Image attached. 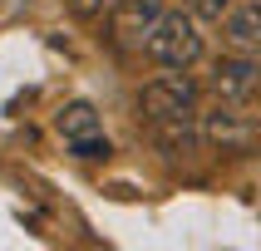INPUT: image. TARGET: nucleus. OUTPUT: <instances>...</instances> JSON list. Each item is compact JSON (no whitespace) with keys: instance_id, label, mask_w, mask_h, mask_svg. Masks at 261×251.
<instances>
[{"instance_id":"nucleus-1","label":"nucleus","mask_w":261,"mask_h":251,"mask_svg":"<svg viewBox=\"0 0 261 251\" xmlns=\"http://www.w3.org/2000/svg\"><path fill=\"white\" fill-rule=\"evenodd\" d=\"M202 30H197V15L192 10H163L143 35V54L158 64V69H192L202 59Z\"/></svg>"},{"instance_id":"nucleus-2","label":"nucleus","mask_w":261,"mask_h":251,"mask_svg":"<svg viewBox=\"0 0 261 251\" xmlns=\"http://www.w3.org/2000/svg\"><path fill=\"white\" fill-rule=\"evenodd\" d=\"M197 84L188 79V69H168L158 79H148L138 103H143L148 123H163V118H182V114H197Z\"/></svg>"},{"instance_id":"nucleus-3","label":"nucleus","mask_w":261,"mask_h":251,"mask_svg":"<svg viewBox=\"0 0 261 251\" xmlns=\"http://www.w3.org/2000/svg\"><path fill=\"white\" fill-rule=\"evenodd\" d=\"M59 133H64V143H69L74 158H109L114 148H109V138H103V123H99V108L89 99H74L64 103V114H59Z\"/></svg>"},{"instance_id":"nucleus-4","label":"nucleus","mask_w":261,"mask_h":251,"mask_svg":"<svg viewBox=\"0 0 261 251\" xmlns=\"http://www.w3.org/2000/svg\"><path fill=\"white\" fill-rule=\"evenodd\" d=\"M237 108H242V103L222 99L217 108L197 114V123H202V143L222 148V153H247V148L256 143V123H251L247 114H237Z\"/></svg>"},{"instance_id":"nucleus-5","label":"nucleus","mask_w":261,"mask_h":251,"mask_svg":"<svg viewBox=\"0 0 261 251\" xmlns=\"http://www.w3.org/2000/svg\"><path fill=\"white\" fill-rule=\"evenodd\" d=\"M212 94L227 103H251L261 94V59L256 54H222L212 64Z\"/></svg>"},{"instance_id":"nucleus-6","label":"nucleus","mask_w":261,"mask_h":251,"mask_svg":"<svg viewBox=\"0 0 261 251\" xmlns=\"http://www.w3.org/2000/svg\"><path fill=\"white\" fill-rule=\"evenodd\" d=\"M222 40H227V49H237V54H256L261 59V0L237 5V10L222 20Z\"/></svg>"},{"instance_id":"nucleus-7","label":"nucleus","mask_w":261,"mask_h":251,"mask_svg":"<svg viewBox=\"0 0 261 251\" xmlns=\"http://www.w3.org/2000/svg\"><path fill=\"white\" fill-rule=\"evenodd\" d=\"M153 133H158V143L168 148V153H192V148L202 143V123H197V114L163 118V123H153Z\"/></svg>"},{"instance_id":"nucleus-8","label":"nucleus","mask_w":261,"mask_h":251,"mask_svg":"<svg viewBox=\"0 0 261 251\" xmlns=\"http://www.w3.org/2000/svg\"><path fill=\"white\" fill-rule=\"evenodd\" d=\"M188 10L197 15V20H212V25H222V20L237 10V0H188Z\"/></svg>"},{"instance_id":"nucleus-9","label":"nucleus","mask_w":261,"mask_h":251,"mask_svg":"<svg viewBox=\"0 0 261 251\" xmlns=\"http://www.w3.org/2000/svg\"><path fill=\"white\" fill-rule=\"evenodd\" d=\"M118 5L123 0H69V10L79 20H109V15H118Z\"/></svg>"}]
</instances>
